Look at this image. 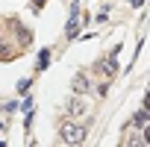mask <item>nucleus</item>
Returning a JSON list of instances; mask_svg holds the SVG:
<instances>
[{
    "label": "nucleus",
    "mask_w": 150,
    "mask_h": 147,
    "mask_svg": "<svg viewBox=\"0 0 150 147\" xmlns=\"http://www.w3.org/2000/svg\"><path fill=\"white\" fill-rule=\"evenodd\" d=\"M86 135H88V129L83 124H77V121H65L62 129H59V141L62 144H83Z\"/></svg>",
    "instance_id": "f257e3e1"
},
{
    "label": "nucleus",
    "mask_w": 150,
    "mask_h": 147,
    "mask_svg": "<svg viewBox=\"0 0 150 147\" xmlns=\"http://www.w3.org/2000/svg\"><path fill=\"white\" fill-rule=\"evenodd\" d=\"M74 91H77V94H86V91H91V83H88V77H86V74H80V77L74 80Z\"/></svg>",
    "instance_id": "20e7f679"
},
{
    "label": "nucleus",
    "mask_w": 150,
    "mask_h": 147,
    "mask_svg": "<svg viewBox=\"0 0 150 147\" xmlns=\"http://www.w3.org/2000/svg\"><path fill=\"white\" fill-rule=\"evenodd\" d=\"M97 71L103 74V77H115V71H118V53H112V56H109V59H106Z\"/></svg>",
    "instance_id": "7ed1b4c3"
},
{
    "label": "nucleus",
    "mask_w": 150,
    "mask_h": 147,
    "mask_svg": "<svg viewBox=\"0 0 150 147\" xmlns=\"http://www.w3.org/2000/svg\"><path fill=\"white\" fill-rule=\"evenodd\" d=\"M68 115L71 118H86V115H91V100H86V97H71V103H68Z\"/></svg>",
    "instance_id": "f03ea898"
}]
</instances>
